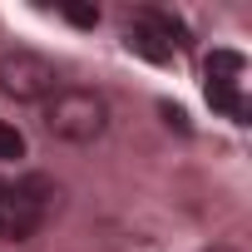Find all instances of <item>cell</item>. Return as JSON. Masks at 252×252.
I'll return each instance as SVG.
<instances>
[{
	"instance_id": "obj_1",
	"label": "cell",
	"mask_w": 252,
	"mask_h": 252,
	"mask_svg": "<svg viewBox=\"0 0 252 252\" xmlns=\"http://www.w3.org/2000/svg\"><path fill=\"white\" fill-rule=\"evenodd\" d=\"M45 129L60 144H94L109 129V104L94 89H55L45 99Z\"/></svg>"
},
{
	"instance_id": "obj_2",
	"label": "cell",
	"mask_w": 252,
	"mask_h": 252,
	"mask_svg": "<svg viewBox=\"0 0 252 252\" xmlns=\"http://www.w3.org/2000/svg\"><path fill=\"white\" fill-rule=\"evenodd\" d=\"M55 89H60V74L45 55H35V50L0 55V94H10L15 104H45Z\"/></svg>"
},
{
	"instance_id": "obj_3",
	"label": "cell",
	"mask_w": 252,
	"mask_h": 252,
	"mask_svg": "<svg viewBox=\"0 0 252 252\" xmlns=\"http://www.w3.org/2000/svg\"><path fill=\"white\" fill-rule=\"evenodd\" d=\"M124 45H129L139 60H149V64H168L173 50L188 45V30H183L178 15H168V10H158V5H144V10L129 20V30H124Z\"/></svg>"
},
{
	"instance_id": "obj_4",
	"label": "cell",
	"mask_w": 252,
	"mask_h": 252,
	"mask_svg": "<svg viewBox=\"0 0 252 252\" xmlns=\"http://www.w3.org/2000/svg\"><path fill=\"white\" fill-rule=\"evenodd\" d=\"M40 193H45L40 178L5 183V198H0V237H5V242H20V237H30L45 222V198Z\"/></svg>"
},
{
	"instance_id": "obj_5",
	"label": "cell",
	"mask_w": 252,
	"mask_h": 252,
	"mask_svg": "<svg viewBox=\"0 0 252 252\" xmlns=\"http://www.w3.org/2000/svg\"><path fill=\"white\" fill-rule=\"evenodd\" d=\"M203 74H208V89H237L242 74H247V60L237 50H213L203 60Z\"/></svg>"
},
{
	"instance_id": "obj_6",
	"label": "cell",
	"mask_w": 252,
	"mask_h": 252,
	"mask_svg": "<svg viewBox=\"0 0 252 252\" xmlns=\"http://www.w3.org/2000/svg\"><path fill=\"white\" fill-rule=\"evenodd\" d=\"M0 158H25V134L0 119Z\"/></svg>"
},
{
	"instance_id": "obj_7",
	"label": "cell",
	"mask_w": 252,
	"mask_h": 252,
	"mask_svg": "<svg viewBox=\"0 0 252 252\" xmlns=\"http://www.w3.org/2000/svg\"><path fill=\"white\" fill-rule=\"evenodd\" d=\"M64 10V20H74V25H99V5H60Z\"/></svg>"
},
{
	"instance_id": "obj_8",
	"label": "cell",
	"mask_w": 252,
	"mask_h": 252,
	"mask_svg": "<svg viewBox=\"0 0 252 252\" xmlns=\"http://www.w3.org/2000/svg\"><path fill=\"white\" fill-rule=\"evenodd\" d=\"M0 198H5V178H0Z\"/></svg>"
}]
</instances>
